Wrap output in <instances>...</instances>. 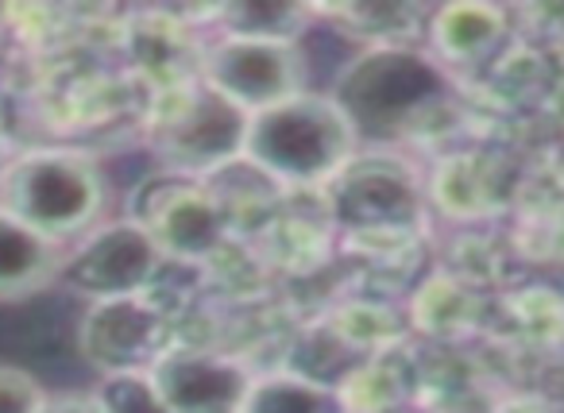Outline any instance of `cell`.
<instances>
[{
    "instance_id": "7c38bea8",
    "label": "cell",
    "mask_w": 564,
    "mask_h": 413,
    "mask_svg": "<svg viewBox=\"0 0 564 413\" xmlns=\"http://www.w3.org/2000/svg\"><path fill=\"white\" fill-rule=\"evenodd\" d=\"M243 413H348L337 390L317 387L291 371H274L251 382Z\"/></svg>"
},
{
    "instance_id": "8fae6325",
    "label": "cell",
    "mask_w": 564,
    "mask_h": 413,
    "mask_svg": "<svg viewBox=\"0 0 564 413\" xmlns=\"http://www.w3.org/2000/svg\"><path fill=\"white\" fill-rule=\"evenodd\" d=\"M502 12L491 4H445L430 20L437 63H476L502 40Z\"/></svg>"
},
{
    "instance_id": "ba28073f",
    "label": "cell",
    "mask_w": 564,
    "mask_h": 413,
    "mask_svg": "<svg viewBox=\"0 0 564 413\" xmlns=\"http://www.w3.org/2000/svg\"><path fill=\"white\" fill-rule=\"evenodd\" d=\"M132 220H140L155 236L159 251L166 259H189L194 263V259H205L220 248L228 213L220 209L213 189H205L189 174H174L171 182L151 186V202L135 209Z\"/></svg>"
},
{
    "instance_id": "277c9868",
    "label": "cell",
    "mask_w": 564,
    "mask_h": 413,
    "mask_svg": "<svg viewBox=\"0 0 564 413\" xmlns=\"http://www.w3.org/2000/svg\"><path fill=\"white\" fill-rule=\"evenodd\" d=\"M251 117L220 97L202 78L194 86L174 89L171 109L155 124V148L174 166V174H209L240 163L248 143Z\"/></svg>"
},
{
    "instance_id": "9c48e42d",
    "label": "cell",
    "mask_w": 564,
    "mask_h": 413,
    "mask_svg": "<svg viewBox=\"0 0 564 413\" xmlns=\"http://www.w3.org/2000/svg\"><path fill=\"white\" fill-rule=\"evenodd\" d=\"M159 394L174 413H243L251 371L220 351H163L151 367Z\"/></svg>"
},
{
    "instance_id": "3957f363",
    "label": "cell",
    "mask_w": 564,
    "mask_h": 413,
    "mask_svg": "<svg viewBox=\"0 0 564 413\" xmlns=\"http://www.w3.org/2000/svg\"><path fill=\"white\" fill-rule=\"evenodd\" d=\"M333 97L352 117L360 140H394L445 97V70L422 51L376 47L340 74Z\"/></svg>"
},
{
    "instance_id": "6da1fadb",
    "label": "cell",
    "mask_w": 564,
    "mask_h": 413,
    "mask_svg": "<svg viewBox=\"0 0 564 413\" xmlns=\"http://www.w3.org/2000/svg\"><path fill=\"white\" fill-rule=\"evenodd\" d=\"M360 132L333 94H299L251 117L243 163L274 186H329L356 159Z\"/></svg>"
},
{
    "instance_id": "4fadbf2b",
    "label": "cell",
    "mask_w": 564,
    "mask_h": 413,
    "mask_svg": "<svg viewBox=\"0 0 564 413\" xmlns=\"http://www.w3.org/2000/svg\"><path fill=\"white\" fill-rule=\"evenodd\" d=\"M402 398L399 371L387 363V351L360 363V371L340 387V402L348 413H391Z\"/></svg>"
},
{
    "instance_id": "8992f818",
    "label": "cell",
    "mask_w": 564,
    "mask_h": 413,
    "mask_svg": "<svg viewBox=\"0 0 564 413\" xmlns=\"http://www.w3.org/2000/svg\"><path fill=\"white\" fill-rule=\"evenodd\" d=\"M163 251H159L155 236L140 225V220H109L97 225L89 236H82L70 251H66L63 279L74 294L94 302H117V297H140L143 290L155 282L159 267H163Z\"/></svg>"
},
{
    "instance_id": "30bf717a",
    "label": "cell",
    "mask_w": 564,
    "mask_h": 413,
    "mask_svg": "<svg viewBox=\"0 0 564 413\" xmlns=\"http://www.w3.org/2000/svg\"><path fill=\"white\" fill-rule=\"evenodd\" d=\"M66 251V243L47 240L17 217L0 213V302H24L63 279Z\"/></svg>"
},
{
    "instance_id": "52a82bcc",
    "label": "cell",
    "mask_w": 564,
    "mask_h": 413,
    "mask_svg": "<svg viewBox=\"0 0 564 413\" xmlns=\"http://www.w3.org/2000/svg\"><path fill=\"white\" fill-rule=\"evenodd\" d=\"M163 313L143 294L117 297V302H94L78 328L82 356L89 359V367L101 371V379L128 371H151L155 359L163 356Z\"/></svg>"
},
{
    "instance_id": "5b68a950",
    "label": "cell",
    "mask_w": 564,
    "mask_h": 413,
    "mask_svg": "<svg viewBox=\"0 0 564 413\" xmlns=\"http://www.w3.org/2000/svg\"><path fill=\"white\" fill-rule=\"evenodd\" d=\"M202 81L240 105L248 117L306 94V63L291 40L225 32L202 63Z\"/></svg>"
},
{
    "instance_id": "7a4b0ae2",
    "label": "cell",
    "mask_w": 564,
    "mask_h": 413,
    "mask_svg": "<svg viewBox=\"0 0 564 413\" xmlns=\"http://www.w3.org/2000/svg\"><path fill=\"white\" fill-rule=\"evenodd\" d=\"M105 202L101 166L82 151H24L0 163V213L66 248L101 225Z\"/></svg>"
},
{
    "instance_id": "5bb4252c",
    "label": "cell",
    "mask_w": 564,
    "mask_h": 413,
    "mask_svg": "<svg viewBox=\"0 0 564 413\" xmlns=\"http://www.w3.org/2000/svg\"><path fill=\"white\" fill-rule=\"evenodd\" d=\"M94 394L105 413H174L166 405V398L159 394L151 371L109 374V379H101V387Z\"/></svg>"
},
{
    "instance_id": "2e32d148",
    "label": "cell",
    "mask_w": 564,
    "mask_h": 413,
    "mask_svg": "<svg viewBox=\"0 0 564 413\" xmlns=\"http://www.w3.org/2000/svg\"><path fill=\"white\" fill-rule=\"evenodd\" d=\"M40 413H105L97 394H82V390H70V394H55L47 398Z\"/></svg>"
},
{
    "instance_id": "9a60e30c",
    "label": "cell",
    "mask_w": 564,
    "mask_h": 413,
    "mask_svg": "<svg viewBox=\"0 0 564 413\" xmlns=\"http://www.w3.org/2000/svg\"><path fill=\"white\" fill-rule=\"evenodd\" d=\"M47 390L17 363H0V413H40L47 405Z\"/></svg>"
}]
</instances>
